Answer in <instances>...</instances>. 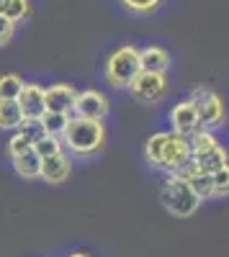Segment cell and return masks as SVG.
Instances as JSON below:
<instances>
[{"instance_id":"obj_1","label":"cell","mask_w":229,"mask_h":257,"mask_svg":"<svg viewBox=\"0 0 229 257\" xmlns=\"http://www.w3.org/2000/svg\"><path fill=\"white\" fill-rule=\"evenodd\" d=\"M62 144L65 152L75 155V157H95L103 144H106V126L98 118H82V116H72L65 134H62Z\"/></svg>"},{"instance_id":"obj_2","label":"cell","mask_w":229,"mask_h":257,"mask_svg":"<svg viewBox=\"0 0 229 257\" xmlns=\"http://www.w3.org/2000/svg\"><path fill=\"white\" fill-rule=\"evenodd\" d=\"M160 203L165 206V211L173 213L178 219H188L198 211V206L203 203V198L198 196V190L178 175H168L160 185Z\"/></svg>"},{"instance_id":"obj_3","label":"cell","mask_w":229,"mask_h":257,"mask_svg":"<svg viewBox=\"0 0 229 257\" xmlns=\"http://www.w3.org/2000/svg\"><path fill=\"white\" fill-rule=\"evenodd\" d=\"M139 70H142V64H139V47L121 44V47H116L108 54L106 70H103V72H106V82L111 85L113 90H127Z\"/></svg>"},{"instance_id":"obj_4","label":"cell","mask_w":229,"mask_h":257,"mask_svg":"<svg viewBox=\"0 0 229 257\" xmlns=\"http://www.w3.org/2000/svg\"><path fill=\"white\" fill-rule=\"evenodd\" d=\"M191 98L196 100L201 128H206V132H219L226 121V105H224L221 95L209 90V88H196Z\"/></svg>"},{"instance_id":"obj_5","label":"cell","mask_w":229,"mask_h":257,"mask_svg":"<svg viewBox=\"0 0 229 257\" xmlns=\"http://www.w3.org/2000/svg\"><path fill=\"white\" fill-rule=\"evenodd\" d=\"M191 157V147H188V137L183 134H175L173 128L165 132V139H162V147H160V155H157V162L152 170H160L165 175H173L175 170Z\"/></svg>"},{"instance_id":"obj_6","label":"cell","mask_w":229,"mask_h":257,"mask_svg":"<svg viewBox=\"0 0 229 257\" xmlns=\"http://www.w3.org/2000/svg\"><path fill=\"white\" fill-rule=\"evenodd\" d=\"M132 93L134 100L139 103H160L165 95H168V80H165V72H150V70H139L137 77L132 80V85L127 88Z\"/></svg>"},{"instance_id":"obj_7","label":"cell","mask_w":229,"mask_h":257,"mask_svg":"<svg viewBox=\"0 0 229 257\" xmlns=\"http://www.w3.org/2000/svg\"><path fill=\"white\" fill-rule=\"evenodd\" d=\"M168 121H170V126H173L175 134L188 137V134L198 132V128H201V121H198L196 100H193V98H185V100L175 103L173 108L168 111Z\"/></svg>"},{"instance_id":"obj_8","label":"cell","mask_w":229,"mask_h":257,"mask_svg":"<svg viewBox=\"0 0 229 257\" xmlns=\"http://www.w3.org/2000/svg\"><path fill=\"white\" fill-rule=\"evenodd\" d=\"M72 116H82V118H98L103 121L108 116V98L103 95L100 90H77V100H75V108Z\"/></svg>"},{"instance_id":"obj_9","label":"cell","mask_w":229,"mask_h":257,"mask_svg":"<svg viewBox=\"0 0 229 257\" xmlns=\"http://www.w3.org/2000/svg\"><path fill=\"white\" fill-rule=\"evenodd\" d=\"M44 100H47V111H57V113H70L75 108L77 100V90L72 88L70 82H57L44 88Z\"/></svg>"},{"instance_id":"obj_10","label":"cell","mask_w":229,"mask_h":257,"mask_svg":"<svg viewBox=\"0 0 229 257\" xmlns=\"http://www.w3.org/2000/svg\"><path fill=\"white\" fill-rule=\"evenodd\" d=\"M72 175V160L70 155L62 149V152L47 157V160H41V180L49 183V185H59V183H65L67 178Z\"/></svg>"},{"instance_id":"obj_11","label":"cell","mask_w":229,"mask_h":257,"mask_svg":"<svg viewBox=\"0 0 229 257\" xmlns=\"http://www.w3.org/2000/svg\"><path fill=\"white\" fill-rule=\"evenodd\" d=\"M18 105L24 116H34L41 118V113L47 111V100H44V88L36 82H24V88L18 93Z\"/></svg>"},{"instance_id":"obj_12","label":"cell","mask_w":229,"mask_h":257,"mask_svg":"<svg viewBox=\"0 0 229 257\" xmlns=\"http://www.w3.org/2000/svg\"><path fill=\"white\" fill-rule=\"evenodd\" d=\"M139 64H142V70H150V72H168V67L173 64V57L165 47L150 44V47L139 49Z\"/></svg>"},{"instance_id":"obj_13","label":"cell","mask_w":229,"mask_h":257,"mask_svg":"<svg viewBox=\"0 0 229 257\" xmlns=\"http://www.w3.org/2000/svg\"><path fill=\"white\" fill-rule=\"evenodd\" d=\"M11 162H13L16 175H21L24 180H39V178H41V157L34 152V147L26 149L24 155L11 157Z\"/></svg>"},{"instance_id":"obj_14","label":"cell","mask_w":229,"mask_h":257,"mask_svg":"<svg viewBox=\"0 0 229 257\" xmlns=\"http://www.w3.org/2000/svg\"><path fill=\"white\" fill-rule=\"evenodd\" d=\"M188 147H191V157H203V155H209L211 149L219 147V139L214 132H206V128H198V132L188 134Z\"/></svg>"},{"instance_id":"obj_15","label":"cell","mask_w":229,"mask_h":257,"mask_svg":"<svg viewBox=\"0 0 229 257\" xmlns=\"http://www.w3.org/2000/svg\"><path fill=\"white\" fill-rule=\"evenodd\" d=\"M31 13H34L31 0H0V16L13 21L16 26L21 24V21H29Z\"/></svg>"},{"instance_id":"obj_16","label":"cell","mask_w":229,"mask_h":257,"mask_svg":"<svg viewBox=\"0 0 229 257\" xmlns=\"http://www.w3.org/2000/svg\"><path fill=\"white\" fill-rule=\"evenodd\" d=\"M21 121H24V111L18 100H0V132H16Z\"/></svg>"},{"instance_id":"obj_17","label":"cell","mask_w":229,"mask_h":257,"mask_svg":"<svg viewBox=\"0 0 229 257\" xmlns=\"http://www.w3.org/2000/svg\"><path fill=\"white\" fill-rule=\"evenodd\" d=\"M70 118H72L70 113H57V111H44V113H41V123H44L47 134H54L59 139H62V134H65Z\"/></svg>"},{"instance_id":"obj_18","label":"cell","mask_w":229,"mask_h":257,"mask_svg":"<svg viewBox=\"0 0 229 257\" xmlns=\"http://www.w3.org/2000/svg\"><path fill=\"white\" fill-rule=\"evenodd\" d=\"M196 160V157H193ZM229 162V155H226V149L219 144L216 149H211L209 155H203V157H198V165H201V170L206 175H211V173H216L219 167H224Z\"/></svg>"},{"instance_id":"obj_19","label":"cell","mask_w":229,"mask_h":257,"mask_svg":"<svg viewBox=\"0 0 229 257\" xmlns=\"http://www.w3.org/2000/svg\"><path fill=\"white\" fill-rule=\"evenodd\" d=\"M62 149H65V144H62V139H59V137H54V134H44L41 139H36V142H34V152H36L41 160H47V157H52V155L62 152Z\"/></svg>"},{"instance_id":"obj_20","label":"cell","mask_w":229,"mask_h":257,"mask_svg":"<svg viewBox=\"0 0 229 257\" xmlns=\"http://www.w3.org/2000/svg\"><path fill=\"white\" fill-rule=\"evenodd\" d=\"M119 3H121L124 11H129L134 16H150V13L162 8L165 0H119Z\"/></svg>"},{"instance_id":"obj_21","label":"cell","mask_w":229,"mask_h":257,"mask_svg":"<svg viewBox=\"0 0 229 257\" xmlns=\"http://www.w3.org/2000/svg\"><path fill=\"white\" fill-rule=\"evenodd\" d=\"M21 88H24V80L18 75H13V72L0 75V100H18Z\"/></svg>"},{"instance_id":"obj_22","label":"cell","mask_w":229,"mask_h":257,"mask_svg":"<svg viewBox=\"0 0 229 257\" xmlns=\"http://www.w3.org/2000/svg\"><path fill=\"white\" fill-rule=\"evenodd\" d=\"M18 134H24L31 144L36 142V139H41L47 134V128H44V123H41V118H34V116H24V121L18 123V128H16Z\"/></svg>"},{"instance_id":"obj_23","label":"cell","mask_w":229,"mask_h":257,"mask_svg":"<svg viewBox=\"0 0 229 257\" xmlns=\"http://www.w3.org/2000/svg\"><path fill=\"white\" fill-rule=\"evenodd\" d=\"M211 190H214V198L229 196V162L219 167L216 173H211Z\"/></svg>"},{"instance_id":"obj_24","label":"cell","mask_w":229,"mask_h":257,"mask_svg":"<svg viewBox=\"0 0 229 257\" xmlns=\"http://www.w3.org/2000/svg\"><path fill=\"white\" fill-rule=\"evenodd\" d=\"M34 144L24 137V134H13L11 139H8V147H6V152H8V157H16V155H24L26 152V149H31Z\"/></svg>"},{"instance_id":"obj_25","label":"cell","mask_w":229,"mask_h":257,"mask_svg":"<svg viewBox=\"0 0 229 257\" xmlns=\"http://www.w3.org/2000/svg\"><path fill=\"white\" fill-rule=\"evenodd\" d=\"M16 36V24L0 16V47H8Z\"/></svg>"},{"instance_id":"obj_26","label":"cell","mask_w":229,"mask_h":257,"mask_svg":"<svg viewBox=\"0 0 229 257\" xmlns=\"http://www.w3.org/2000/svg\"><path fill=\"white\" fill-rule=\"evenodd\" d=\"M65 257H90V254L88 252H67Z\"/></svg>"}]
</instances>
